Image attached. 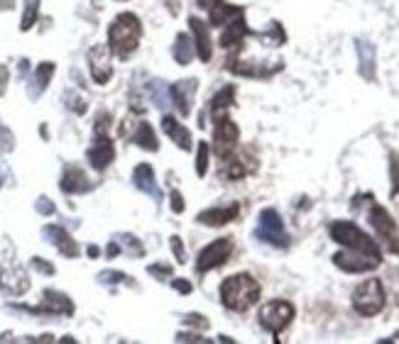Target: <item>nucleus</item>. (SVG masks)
I'll return each mask as SVG.
<instances>
[{"label":"nucleus","instance_id":"obj_14","mask_svg":"<svg viewBox=\"0 0 399 344\" xmlns=\"http://www.w3.org/2000/svg\"><path fill=\"white\" fill-rule=\"evenodd\" d=\"M42 232H45L47 242H52V245L62 251L64 256H69V259H76V256H79V245L73 242L71 234H69L64 228H59V225H47Z\"/></svg>","mask_w":399,"mask_h":344},{"label":"nucleus","instance_id":"obj_15","mask_svg":"<svg viewBox=\"0 0 399 344\" xmlns=\"http://www.w3.org/2000/svg\"><path fill=\"white\" fill-rule=\"evenodd\" d=\"M62 191L64 193H71V195L91 191L89 176H86L84 169L76 167V164H69V167L64 169V176H62Z\"/></svg>","mask_w":399,"mask_h":344},{"label":"nucleus","instance_id":"obj_20","mask_svg":"<svg viewBox=\"0 0 399 344\" xmlns=\"http://www.w3.org/2000/svg\"><path fill=\"white\" fill-rule=\"evenodd\" d=\"M238 212H240V208H238V206L211 208V210H206V212H201V215H198V222H203V225H211V228H218V225H225V222L236 220Z\"/></svg>","mask_w":399,"mask_h":344},{"label":"nucleus","instance_id":"obj_29","mask_svg":"<svg viewBox=\"0 0 399 344\" xmlns=\"http://www.w3.org/2000/svg\"><path fill=\"white\" fill-rule=\"evenodd\" d=\"M206 171H208V145H206V142H201V145H198L196 173H198V176H206Z\"/></svg>","mask_w":399,"mask_h":344},{"label":"nucleus","instance_id":"obj_27","mask_svg":"<svg viewBox=\"0 0 399 344\" xmlns=\"http://www.w3.org/2000/svg\"><path fill=\"white\" fill-rule=\"evenodd\" d=\"M37 12H40V0H25L23 25H20V29H23V32H27V29L34 25V20H37Z\"/></svg>","mask_w":399,"mask_h":344},{"label":"nucleus","instance_id":"obj_4","mask_svg":"<svg viewBox=\"0 0 399 344\" xmlns=\"http://www.w3.org/2000/svg\"><path fill=\"white\" fill-rule=\"evenodd\" d=\"M353 308L363 317H372L385 308V291L380 278H367L355 288L353 293Z\"/></svg>","mask_w":399,"mask_h":344},{"label":"nucleus","instance_id":"obj_5","mask_svg":"<svg viewBox=\"0 0 399 344\" xmlns=\"http://www.w3.org/2000/svg\"><path fill=\"white\" fill-rule=\"evenodd\" d=\"M292 317H294V306L287 303V300H272V303H267L260 310V322L275 334H280L282 330L287 328L289 322H292Z\"/></svg>","mask_w":399,"mask_h":344},{"label":"nucleus","instance_id":"obj_37","mask_svg":"<svg viewBox=\"0 0 399 344\" xmlns=\"http://www.w3.org/2000/svg\"><path fill=\"white\" fill-rule=\"evenodd\" d=\"M172 210H174V212L184 210V198H181L179 191H172Z\"/></svg>","mask_w":399,"mask_h":344},{"label":"nucleus","instance_id":"obj_36","mask_svg":"<svg viewBox=\"0 0 399 344\" xmlns=\"http://www.w3.org/2000/svg\"><path fill=\"white\" fill-rule=\"evenodd\" d=\"M186 325H196V328L206 330V328H208V320H203L201 315H196V312H192V315H186Z\"/></svg>","mask_w":399,"mask_h":344},{"label":"nucleus","instance_id":"obj_42","mask_svg":"<svg viewBox=\"0 0 399 344\" xmlns=\"http://www.w3.org/2000/svg\"><path fill=\"white\" fill-rule=\"evenodd\" d=\"M5 84H8V69L0 66V93H5Z\"/></svg>","mask_w":399,"mask_h":344},{"label":"nucleus","instance_id":"obj_22","mask_svg":"<svg viewBox=\"0 0 399 344\" xmlns=\"http://www.w3.org/2000/svg\"><path fill=\"white\" fill-rule=\"evenodd\" d=\"M189 27H192V32H194V37H196V51H198V56H201V62H208L211 59V39H208V29H206V25L198 20V17H192L189 20Z\"/></svg>","mask_w":399,"mask_h":344},{"label":"nucleus","instance_id":"obj_38","mask_svg":"<svg viewBox=\"0 0 399 344\" xmlns=\"http://www.w3.org/2000/svg\"><path fill=\"white\" fill-rule=\"evenodd\" d=\"M172 286H174L179 293H192V283H189V281H179V278H174V281H172Z\"/></svg>","mask_w":399,"mask_h":344},{"label":"nucleus","instance_id":"obj_16","mask_svg":"<svg viewBox=\"0 0 399 344\" xmlns=\"http://www.w3.org/2000/svg\"><path fill=\"white\" fill-rule=\"evenodd\" d=\"M196 93V81H179L169 88V98L174 100V106L179 108L181 115H189L192 112V100Z\"/></svg>","mask_w":399,"mask_h":344},{"label":"nucleus","instance_id":"obj_31","mask_svg":"<svg viewBox=\"0 0 399 344\" xmlns=\"http://www.w3.org/2000/svg\"><path fill=\"white\" fill-rule=\"evenodd\" d=\"M108 130H111V112H98L96 134H108Z\"/></svg>","mask_w":399,"mask_h":344},{"label":"nucleus","instance_id":"obj_45","mask_svg":"<svg viewBox=\"0 0 399 344\" xmlns=\"http://www.w3.org/2000/svg\"><path fill=\"white\" fill-rule=\"evenodd\" d=\"M89 256H98V247L91 245V247H89Z\"/></svg>","mask_w":399,"mask_h":344},{"label":"nucleus","instance_id":"obj_6","mask_svg":"<svg viewBox=\"0 0 399 344\" xmlns=\"http://www.w3.org/2000/svg\"><path fill=\"white\" fill-rule=\"evenodd\" d=\"M231 251H233V242L228 237H220V239H216V242H211V245H208L206 249H201V254H198V261H196L198 273H206V271H211V269L223 267L225 261L231 259Z\"/></svg>","mask_w":399,"mask_h":344},{"label":"nucleus","instance_id":"obj_23","mask_svg":"<svg viewBox=\"0 0 399 344\" xmlns=\"http://www.w3.org/2000/svg\"><path fill=\"white\" fill-rule=\"evenodd\" d=\"M233 98H236V88L233 86H225V88H220L218 93L214 95V100H211V117L214 120H220V117L228 112V108L233 106Z\"/></svg>","mask_w":399,"mask_h":344},{"label":"nucleus","instance_id":"obj_26","mask_svg":"<svg viewBox=\"0 0 399 344\" xmlns=\"http://www.w3.org/2000/svg\"><path fill=\"white\" fill-rule=\"evenodd\" d=\"M245 32H248V27H245V23L242 20H236V23L228 25V29L223 32V37H220V45L228 49V47H238L240 45V39L245 37Z\"/></svg>","mask_w":399,"mask_h":344},{"label":"nucleus","instance_id":"obj_19","mask_svg":"<svg viewBox=\"0 0 399 344\" xmlns=\"http://www.w3.org/2000/svg\"><path fill=\"white\" fill-rule=\"evenodd\" d=\"M162 130L172 137V142H174L179 149H192V132H189L181 123H176L172 115L162 117Z\"/></svg>","mask_w":399,"mask_h":344},{"label":"nucleus","instance_id":"obj_30","mask_svg":"<svg viewBox=\"0 0 399 344\" xmlns=\"http://www.w3.org/2000/svg\"><path fill=\"white\" fill-rule=\"evenodd\" d=\"M98 281L101 283H130V276H125V273H120V271H103V273H98Z\"/></svg>","mask_w":399,"mask_h":344},{"label":"nucleus","instance_id":"obj_10","mask_svg":"<svg viewBox=\"0 0 399 344\" xmlns=\"http://www.w3.org/2000/svg\"><path fill=\"white\" fill-rule=\"evenodd\" d=\"M30 312H42V315H71L73 312V303L69 295L59 293V291L47 288L45 295H42V303L37 308H27Z\"/></svg>","mask_w":399,"mask_h":344},{"label":"nucleus","instance_id":"obj_32","mask_svg":"<svg viewBox=\"0 0 399 344\" xmlns=\"http://www.w3.org/2000/svg\"><path fill=\"white\" fill-rule=\"evenodd\" d=\"M169 245H172V249H174V256L179 264H184L186 261V251H184V245H181V239L179 237H172L169 239Z\"/></svg>","mask_w":399,"mask_h":344},{"label":"nucleus","instance_id":"obj_7","mask_svg":"<svg viewBox=\"0 0 399 344\" xmlns=\"http://www.w3.org/2000/svg\"><path fill=\"white\" fill-rule=\"evenodd\" d=\"M258 237L270 242L275 247H287V232H284V222L277 215L275 210H262L260 215V228H258Z\"/></svg>","mask_w":399,"mask_h":344},{"label":"nucleus","instance_id":"obj_21","mask_svg":"<svg viewBox=\"0 0 399 344\" xmlns=\"http://www.w3.org/2000/svg\"><path fill=\"white\" fill-rule=\"evenodd\" d=\"M52 73H54V64L45 62V64H40V66H37V71H34L32 81H30V98H32V100L40 98L42 90H45L47 86H49Z\"/></svg>","mask_w":399,"mask_h":344},{"label":"nucleus","instance_id":"obj_24","mask_svg":"<svg viewBox=\"0 0 399 344\" xmlns=\"http://www.w3.org/2000/svg\"><path fill=\"white\" fill-rule=\"evenodd\" d=\"M130 137H133V142H135L137 147H142V149H147V151H157L159 149L157 137H155V132H152V127L147 123L137 125L135 132L130 134Z\"/></svg>","mask_w":399,"mask_h":344},{"label":"nucleus","instance_id":"obj_34","mask_svg":"<svg viewBox=\"0 0 399 344\" xmlns=\"http://www.w3.org/2000/svg\"><path fill=\"white\" fill-rule=\"evenodd\" d=\"M32 267L37 269V271H42V273H49V276L54 273V267H52L49 261L42 259V256H34V259H32Z\"/></svg>","mask_w":399,"mask_h":344},{"label":"nucleus","instance_id":"obj_11","mask_svg":"<svg viewBox=\"0 0 399 344\" xmlns=\"http://www.w3.org/2000/svg\"><path fill=\"white\" fill-rule=\"evenodd\" d=\"M89 69H91V76L96 84H106L108 78L113 76V66H111V47H93L89 51Z\"/></svg>","mask_w":399,"mask_h":344},{"label":"nucleus","instance_id":"obj_28","mask_svg":"<svg viewBox=\"0 0 399 344\" xmlns=\"http://www.w3.org/2000/svg\"><path fill=\"white\" fill-rule=\"evenodd\" d=\"M120 245V249H125V251H130L133 256H142L145 254V249H142V245L137 242L133 234H118V239H115Z\"/></svg>","mask_w":399,"mask_h":344},{"label":"nucleus","instance_id":"obj_9","mask_svg":"<svg viewBox=\"0 0 399 344\" xmlns=\"http://www.w3.org/2000/svg\"><path fill=\"white\" fill-rule=\"evenodd\" d=\"M333 261H336V267H338V269H343V271H348V273L372 271L375 267H380V259L363 254V251H353V249L336 254V256H333Z\"/></svg>","mask_w":399,"mask_h":344},{"label":"nucleus","instance_id":"obj_12","mask_svg":"<svg viewBox=\"0 0 399 344\" xmlns=\"http://www.w3.org/2000/svg\"><path fill=\"white\" fill-rule=\"evenodd\" d=\"M238 142V127L228 120V117H220L216 120V130H214V149L218 156H228V151L236 147Z\"/></svg>","mask_w":399,"mask_h":344},{"label":"nucleus","instance_id":"obj_8","mask_svg":"<svg viewBox=\"0 0 399 344\" xmlns=\"http://www.w3.org/2000/svg\"><path fill=\"white\" fill-rule=\"evenodd\" d=\"M370 225L377 230V234L387 242L389 251H394V254H399V232H397V225H394V220L389 217V212L385 210L383 206H372L370 210Z\"/></svg>","mask_w":399,"mask_h":344},{"label":"nucleus","instance_id":"obj_43","mask_svg":"<svg viewBox=\"0 0 399 344\" xmlns=\"http://www.w3.org/2000/svg\"><path fill=\"white\" fill-rule=\"evenodd\" d=\"M216 3H218V0H198V8H203V10H211Z\"/></svg>","mask_w":399,"mask_h":344},{"label":"nucleus","instance_id":"obj_1","mask_svg":"<svg viewBox=\"0 0 399 344\" xmlns=\"http://www.w3.org/2000/svg\"><path fill=\"white\" fill-rule=\"evenodd\" d=\"M220 298H223V306L231 310H248L260 300V283L250 273H236L220 283Z\"/></svg>","mask_w":399,"mask_h":344},{"label":"nucleus","instance_id":"obj_39","mask_svg":"<svg viewBox=\"0 0 399 344\" xmlns=\"http://www.w3.org/2000/svg\"><path fill=\"white\" fill-rule=\"evenodd\" d=\"M69 108H73V110L79 112V115H81V112H86L84 100H81V98H76V95H71V103H69Z\"/></svg>","mask_w":399,"mask_h":344},{"label":"nucleus","instance_id":"obj_17","mask_svg":"<svg viewBox=\"0 0 399 344\" xmlns=\"http://www.w3.org/2000/svg\"><path fill=\"white\" fill-rule=\"evenodd\" d=\"M0 288L5 291V293H10V295L27 293V288H30L27 273H25L20 267L10 269V271H3V273H0Z\"/></svg>","mask_w":399,"mask_h":344},{"label":"nucleus","instance_id":"obj_44","mask_svg":"<svg viewBox=\"0 0 399 344\" xmlns=\"http://www.w3.org/2000/svg\"><path fill=\"white\" fill-rule=\"evenodd\" d=\"M15 8V0H0V10H10Z\"/></svg>","mask_w":399,"mask_h":344},{"label":"nucleus","instance_id":"obj_2","mask_svg":"<svg viewBox=\"0 0 399 344\" xmlns=\"http://www.w3.org/2000/svg\"><path fill=\"white\" fill-rule=\"evenodd\" d=\"M140 20L133 12H120L115 20H113L111 29H108V47L115 56L120 59H128L133 51L137 49V42H140Z\"/></svg>","mask_w":399,"mask_h":344},{"label":"nucleus","instance_id":"obj_18","mask_svg":"<svg viewBox=\"0 0 399 344\" xmlns=\"http://www.w3.org/2000/svg\"><path fill=\"white\" fill-rule=\"evenodd\" d=\"M133 184L137 186V188L142 191V193H147V195H152V198L157 200H162V193H159V188H157V181H155V171H152V167L150 164H140V167L133 171Z\"/></svg>","mask_w":399,"mask_h":344},{"label":"nucleus","instance_id":"obj_33","mask_svg":"<svg viewBox=\"0 0 399 344\" xmlns=\"http://www.w3.org/2000/svg\"><path fill=\"white\" fill-rule=\"evenodd\" d=\"M150 273H152V276H159L164 281V278L172 276V267H167V264H152Z\"/></svg>","mask_w":399,"mask_h":344},{"label":"nucleus","instance_id":"obj_3","mask_svg":"<svg viewBox=\"0 0 399 344\" xmlns=\"http://www.w3.org/2000/svg\"><path fill=\"white\" fill-rule=\"evenodd\" d=\"M331 237L336 239L338 245H345V249L363 251L367 256L380 259V247L367 237L360 228H355L353 222H333L331 225Z\"/></svg>","mask_w":399,"mask_h":344},{"label":"nucleus","instance_id":"obj_35","mask_svg":"<svg viewBox=\"0 0 399 344\" xmlns=\"http://www.w3.org/2000/svg\"><path fill=\"white\" fill-rule=\"evenodd\" d=\"M34 208H37V212H40V215H52V212H54V203H52L49 198H40Z\"/></svg>","mask_w":399,"mask_h":344},{"label":"nucleus","instance_id":"obj_41","mask_svg":"<svg viewBox=\"0 0 399 344\" xmlns=\"http://www.w3.org/2000/svg\"><path fill=\"white\" fill-rule=\"evenodd\" d=\"M106 254H108V256H118V254H120V245H118V242H115V239H113L111 245H108Z\"/></svg>","mask_w":399,"mask_h":344},{"label":"nucleus","instance_id":"obj_25","mask_svg":"<svg viewBox=\"0 0 399 344\" xmlns=\"http://www.w3.org/2000/svg\"><path fill=\"white\" fill-rule=\"evenodd\" d=\"M194 49H196L194 39H189V34H179L174 47H172V54L179 64H189L194 59Z\"/></svg>","mask_w":399,"mask_h":344},{"label":"nucleus","instance_id":"obj_13","mask_svg":"<svg viewBox=\"0 0 399 344\" xmlns=\"http://www.w3.org/2000/svg\"><path fill=\"white\" fill-rule=\"evenodd\" d=\"M113 159H115V149H113V142L108 139V134H96V142L89 149L91 167L96 169V171H103V169L111 167Z\"/></svg>","mask_w":399,"mask_h":344},{"label":"nucleus","instance_id":"obj_40","mask_svg":"<svg viewBox=\"0 0 399 344\" xmlns=\"http://www.w3.org/2000/svg\"><path fill=\"white\" fill-rule=\"evenodd\" d=\"M176 339H179V342H206V339H201V337H198V334H194V332H189V334L181 332Z\"/></svg>","mask_w":399,"mask_h":344}]
</instances>
